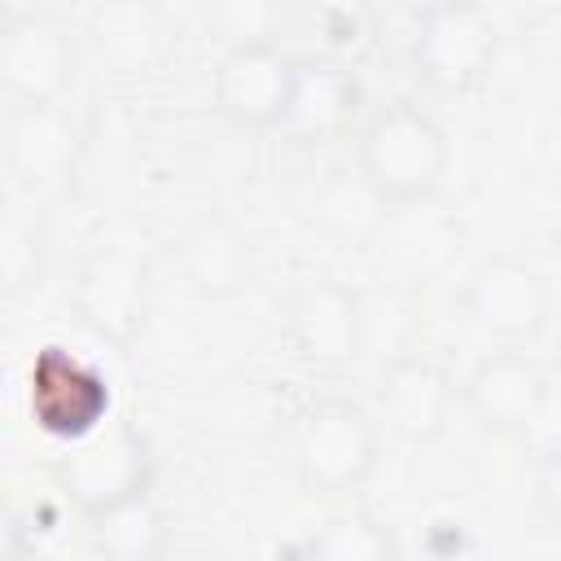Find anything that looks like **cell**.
<instances>
[{
    "label": "cell",
    "instance_id": "6da1fadb",
    "mask_svg": "<svg viewBox=\"0 0 561 561\" xmlns=\"http://www.w3.org/2000/svg\"><path fill=\"white\" fill-rule=\"evenodd\" d=\"M447 167L451 145L430 110L390 101L364 118L355 140V171L381 206H425L443 188Z\"/></svg>",
    "mask_w": 561,
    "mask_h": 561
},
{
    "label": "cell",
    "instance_id": "7a4b0ae2",
    "mask_svg": "<svg viewBox=\"0 0 561 561\" xmlns=\"http://www.w3.org/2000/svg\"><path fill=\"white\" fill-rule=\"evenodd\" d=\"M294 478L316 500H351L381 465V430L355 399H320L294 430Z\"/></svg>",
    "mask_w": 561,
    "mask_h": 561
},
{
    "label": "cell",
    "instance_id": "3957f363",
    "mask_svg": "<svg viewBox=\"0 0 561 561\" xmlns=\"http://www.w3.org/2000/svg\"><path fill=\"white\" fill-rule=\"evenodd\" d=\"M500 22L482 0H430L408 39L416 79L438 96H465L500 61Z\"/></svg>",
    "mask_w": 561,
    "mask_h": 561
},
{
    "label": "cell",
    "instance_id": "277c9868",
    "mask_svg": "<svg viewBox=\"0 0 561 561\" xmlns=\"http://www.w3.org/2000/svg\"><path fill=\"white\" fill-rule=\"evenodd\" d=\"M298 57H289L276 39L228 44L210 75V101L224 123L237 131H280L294 101Z\"/></svg>",
    "mask_w": 561,
    "mask_h": 561
},
{
    "label": "cell",
    "instance_id": "5b68a950",
    "mask_svg": "<svg viewBox=\"0 0 561 561\" xmlns=\"http://www.w3.org/2000/svg\"><path fill=\"white\" fill-rule=\"evenodd\" d=\"M460 311L469 316V324L482 337H491L500 346H522L543 333V324L552 316V289H548L543 272L530 267L526 259L491 254L465 276Z\"/></svg>",
    "mask_w": 561,
    "mask_h": 561
},
{
    "label": "cell",
    "instance_id": "8992f818",
    "mask_svg": "<svg viewBox=\"0 0 561 561\" xmlns=\"http://www.w3.org/2000/svg\"><path fill=\"white\" fill-rule=\"evenodd\" d=\"M79 39L75 31L44 13H9L0 35V79L13 105H57L79 79Z\"/></svg>",
    "mask_w": 561,
    "mask_h": 561
},
{
    "label": "cell",
    "instance_id": "52a82bcc",
    "mask_svg": "<svg viewBox=\"0 0 561 561\" xmlns=\"http://www.w3.org/2000/svg\"><path fill=\"white\" fill-rule=\"evenodd\" d=\"M26 408L44 434L61 443H79L105 425L110 381L92 359L66 346H44L26 373Z\"/></svg>",
    "mask_w": 561,
    "mask_h": 561
},
{
    "label": "cell",
    "instance_id": "ba28073f",
    "mask_svg": "<svg viewBox=\"0 0 561 561\" xmlns=\"http://www.w3.org/2000/svg\"><path fill=\"white\" fill-rule=\"evenodd\" d=\"M79 153H83V136L75 127V118L57 105H13L9 123H4V167L18 193H26L31 202L53 197L70 184V175L79 171Z\"/></svg>",
    "mask_w": 561,
    "mask_h": 561
},
{
    "label": "cell",
    "instance_id": "9c48e42d",
    "mask_svg": "<svg viewBox=\"0 0 561 561\" xmlns=\"http://www.w3.org/2000/svg\"><path fill=\"white\" fill-rule=\"evenodd\" d=\"M83 44L114 79H145L167 66L175 22L158 0H101L83 22Z\"/></svg>",
    "mask_w": 561,
    "mask_h": 561
},
{
    "label": "cell",
    "instance_id": "30bf717a",
    "mask_svg": "<svg viewBox=\"0 0 561 561\" xmlns=\"http://www.w3.org/2000/svg\"><path fill=\"white\" fill-rule=\"evenodd\" d=\"M70 311L75 320L96 333L101 342L127 346L149 311V280L140 259H131L127 250H96L92 259H83V267L70 280Z\"/></svg>",
    "mask_w": 561,
    "mask_h": 561
},
{
    "label": "cell",
    "instance_id": "8fae6325",
    "mask_svg": "<svg viewBox=\"0 0 561 561\" xmlns=\"http://www.w3.org/2000/svg\"><path fill=\"white\" fill-rule=\"evenodd\" d=\"M460 403L486 434L513 438L539 421L548 403V377L530 355H522L517 346H504L482 355L469 368V377L460 381Z\"/></svg>",
    "mask_w": 561,
    "mask_h": 561
},
{
    "label": "cell",
    "instance_id": "7c38bea8",
    "mask_svg": "<svg viewBox=\"0 0 561 561\" xmlns=\"http://www.w3.org/2000/svg\"><path fill=\"white\" fill-rule=\"evenodd\" d=\"M456 394H460V386L451 381V373L416 351L386 359L381 377H377V412H381L386 430L399 434L403 443L443 438L451 425V412H456Z\"/></svg>",
    "mask_w": 561,
    "mask_h": 561
},
{
    "label": "cell",
    "instance_id": "4fadbf2b",
    "mask_svg": "<svg viewBox=\"0 0 561 561\" xmlns=\"http://www.w3.org/2000/svg\"><path fill=\"white\" fill-rule=\"evenodd\" d=\"M289 342L294 351L316 364V368H346L368 351V329H364V294L337 285V280H316L294 294L289 302Z\"/></svg>",
    "mask_w": 561,
    "mask_h": 561
},
{
    "label": "cell",
    "instance_id": "5bb4252c",
    "mask_svg": "<svg viewBox=\"0 0 561 561\" xmlns=\"http://www.w3.org/2000/svg\"><path fill=\"white\" fill-rule=\"evenodd\" d=\"M61 482L79 500L83 513L131 495L149 486V451L127 425H101L96 434L70 443V456L61 460Z\"/></svg>",
    "mask_w": 561,
    "mask_h": 561
},
{
    "label": "cell",
    "instance_id": "9a60e30c",
    "mask_svg": "<svg viewBox=\"0 0 561 561\" xmlns=\"http://www.w3.org/2000/svg\"><path fill=\"white\" fill-rule=\"evenodd\" d=\"M359 105H364V83L351 66L329 57H298L294 101L280 131L302 145H324L355 123Z\"/></svg>",
    "mask_w": 561,
    "mask_h": 561
},
{
    "label": "cell",
    "instance_id": "2e32d148",
    "mask_svg": "<svg viewBox=\"0 0 561 561\" xmlns=\"http://www.w3.org/2000/svg\"><path fill=\"white\" fill-rule=\"evenodd\" d=\"M88 530H92V548L110 561H153L167 548V522L149 486L92 508Z\"/></svg>",
    "mask_w": 561,
    "mask_h": 561
},
{
    "label": "cell",
    "instance_id": "e0dca14e",
    "mask_svg": "<svg viewBox=\"0 0 561 561\" xmlns=\"http://www.w3.org/2000/svg\"><path fill=\"white\" fill-rule=\"evenodd\" d=\"M53 263L48 224L35 206H13L0 224V289L4 298H22L44 285Z\"/></svg>",
    "mask_w": 561,
    "mask_h": 561
},
{
    "label": "cell",
    "instance_id": "ac0fdd59",
    "mask_svg": "<svg viewBox=\"0 0 561 561\" xmlns=\"http://www.w3.org/2000/svg\"><path fill=\"white\" fill-rule=\"evenodd\" d=\"M184 272L197 294L224 298V294L241 289V280L250 276V259H245V245L228 228L206 224L184 241Z\"/></svg>",
    "mask_w": 561,
    "mask_h": 561
},
{
    "label": "cell",
    "instance_id": "d6986e66",
    "mask_svg": "<svg viewBox=\"0 0 561 561\" xmlns=\"http://www.w3.org/2000/svg\"><path fill=\"white\" fill-rule=\"evenodd\" d=\"M302 552L320 557V561H386V557H394V539L364 508H346V513H333L302 543Z\"/></svg>",
    "mask_w": 561,
    "mask_h": 561
},
{
    "label": "cell",
    "instance_id": "ffe728a7",
    "mask_svg": "<svg viewBox=\"0 0 561 561\" xmlns=\"http://www.w3.org/2000/svg\"><path fill=\"white\" fill-rule=\"evenodd\" d=\"M276 4L272 0H219V26L228 31V44L272 39Z\"/></svg>",
    "mask_w": 561,
    "mask_h": 561
},
{
    "label": "cell",
    "instance_id": "44dd1931",
    "mask_svg": "<svg viewBox=\"0 0 561 561\" xmlns=\"http://www.w3.org/2000/svg\"><path fill=\"white\" fill-rule=\"evenodd\" d=\"M535 508H539V517L552 530H561V447H552L539 460V473H535Z\"/></svg>",
    "mask_w": 561,
    "mask_h": 561
},
{
    "label": "cell",
    "instance_id": "7402d4cb",
    "mask_svg": "<svg viewBox=\"0 0 561 561\" xmlns=\"http://www.w3.org/2000/svg\"><path fill=\"white\" fill-rule=\"evenodd\" d=\"M324 13H359L364 9V0H316Z\"/></svg>",
    "mask_w": 561,
    "mask_h": 561
},
{
    "label": "cell",
    "instance_id": "603a6c76",
    "mask_svg": "<svg viewBox=\"0 0 561 561\" xmlns=\"http://www.w3.org/2000/svg\"><path fill=\"white\" fill-rule=\"evenodd\" d=\"M39 0H9V13H31Z\"/></svg>",
    "mask_w": 561,
    "mask_h": 561
},
{
    "label": "cell",
    "instance_id": "cb8c5ba5",
    "mask_svg": "<svg viewBox=\"0 0 561 561\" xmlns=\"http://www.w3.org/2000/svg\"><path fill=\"white\" fill-rule=\"evenodd\" d=\"M517 4H522V9H557L561 0H517Z\"/></svg>",
    "mask_w": 561,
    "mask_h": 561
}]
</instances>
